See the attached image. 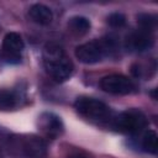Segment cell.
Here are the masks:
<instances>
[{
	"label": "cell",
	"mask_w": 158,
	"mask_h": 158,
	"mask_svg": "<svg viewBox=\"0 0 158 158\" xmlns=\"http://www.w3.org/2000/svg\"><path fill=\"white\" fill-rule=\"evenodd\" d=\"M21 149L27 158H44L47 154L46 142L36 136L25 137L21 142Z\"/></svg>",
	"instance_id": "cell-6"
},
{
	"label": "cell",
	"mask_w": 158,
	"mask_h": 158,
	"mask_svg": "<svg viewBox=\"0 0 158 158\" xmlns=\"http://www.w3.org/2000/svg\"><path fill=\"white\" fill-rule=\"evenodd\" d=\"M28 15L31 17V20L38 25H42V26H46V25H49L53 20V12L52 10L43 5V4H35L30 7L28 10Z\"/></svg>",
	"instance_id": "cell-10"
},
{
	"label": "cell",
	"mask_w": 158,
	"mask_h": 158,
	"mask_svg": "<svg viewBox=\"0 0 158 158\" xmlns=\"http://www.w3.org/2000/svg\"><path fill=\"white\" fill-rule=\"evenodd\" d=\"M43 64L48 75L58 81H65L73 73L74 65L64 49L54 42H49L43 48Z\"/></svg>",
	"instance_id": "cell-1"
},
{
	"label": "cell",
	"mask_w": 158,
	"mask_h": 158,
	"mask_svg": "<svg viewBox=\"0 0 158 158\" xmlns=\"http://www.w3.org/2000/svg\"><path fill=\"white\" fill-rule=\"evenodd\" d=\"M40 127L49 137L59 136L64 128L62 120L52 112H43L40 116Z\"/></svg>",
	"instance_id": "cell-9"
},
{
	"label": "cell",
	"mask_w": 158,
	"mask_h": 158,
	"mask_svg": "<svg viewBox=\"0 0 158 158\" xmlns=\"http://www.w3.org/2000/svg\"><path fill=\"white\" fill-rule=\"evenodd\" d=\"M25 44L21 38V36L16 32H10L4 37L2 41V49L5 53V57L7 60H19L21 57V52L23 49Z\"/></svg>",
	"instance_id": "cell-7"
},
{
	"label": "cell",
	"mask_w": 158,
	"mask_h": 158,
	"mask_svg": "<svg viewBox=\"0 0 158 158\" xmlns=\"http://www.w3.org/2000/svg\"><path fill=\"white\" fill-rule=\"evenodd\" d=\"M107 23L111 26V27H122L125 23H126V17L121 12H114L111 14L109 17H107Z\"/></svg>",
	"instance_id": "cell-15"
},
{
	"label": "cell",
	"mask_w": 158,
	"mask_h": 158,
	"mask_svg": "<svg viewBox=\"0 0 158 158\" xmlns=\"http://www.w3.org/2000/svg\"><path fill=\"white\" fill-rule=\"evenodd\" d=\"M105 54H107V51H106V47L102 40L83 43L78 46L75 49L77 58L81 63H85V64H93V63L100 62Z\"/></svg>",
	"instance_id": "cell-5"
},
{
	"label": "cell",
	"mask_w": 158,
	"mask_h": 158,
	"mask_svg": "<svg viewBox=\"0 0 158 158\" xmlns=\"http://www.w3.org/2000/svg\"><path fill=\"white\" fill-rule=\"evenodd\" d=\"M100 88L110 94L127 95L136 91V84L127 77L120 74L106 75L100 80Z\"/></svg>",
	"instance_id": "cell-4"
},
{
	"label": "cell",
	"mask_w": 158,
	"mask_h": 158,
	"mask_svg": "<svg viewBox=\"0 0 158 158\" xmlns=\"http://www.w3.org/2000/svg\"><path fill=\"white\" fill-rule=\"evenodd\" d=\"M69 31L75 36H83L90 30V21L84 16H74L68 21Z\"/></svg>",
	"instance_id": "cell-12"
},
{
	"label": "cell",
	"mask_w": 158,
	"mask_h": 158,
	"mask_svg": "<svg viewBox=\"0 0 158 158\" xmlns=\"http://www.w3.org/2000/svg\"><path fill=\"white\" fill-rule=\"evenodd\" d=\"M146 126V116L136 109L123 111L116 118H114V127L125 133H138Z\"/></svg>",
	"instance_id": "cell-3"
},
{
	"label": "cell",
	"mask_w": 158,
	"mask_h": 158,
	"mask_svg": "<svg viewBox=\"0 0 158 158\" xmlns=\"http://www.w3.org/2000/svg\"><path fill=\"white\" fill-rule=\"evenodd\" d=\"M137 23L139 25L141 30L151 32L153 28H156L157 20H156V16H153L151 14H141L137 17Z\"/></svg>",
	"instance_id": "cell-14"
},
{
	"label": "cell",
	"mask_w": 158,
	"mask_h": 158,
	"mask_svg": "<svg viewBox=\"0 0 158 158\" xmlns=\"http://www.w3.org/2000/svg\"><path fill=\"white\" fill-rule=\"evenodd\" d=\"M152 44H153V37L151 36V32L143 30H138L136 32L130 33L126 40V47L133 52L147 51L152 47Z\"/></svg>",
	"instance_id": "cell-8"
},
{
	"label": "cell",
	"mask_w": 158,
	"mask_h": 158,
	"mask_svg": "<svg viewBox=\"0 0 158 158\" xmlns=\"http://www.w3.org/2000/svg\"><path fill=\"white\" fill-rule=\"evenodd\" d=\"M142 148L148 152V153H156L157 152V147H158V143H157V133L152 130H148L143 137H142Z\"/></svg>",
	"instance_id": "cell-13"
},
{
	"label": "cell",
	"mask_w": 158,
	"mask_h": 158,
	"mask_svg": "<svg viewBox=\"0 0 158 158\" xmlns=\"http://www.w3.org/2000/svg\"><path fill=\"white\" fill-rule=\"evenodd\" d=\"M20 96L14 90L0 89V111H9L19 105Z\"/></svg>",
	"instance_id": "cell-11"
},
{
	"label": "cell",
	"mask_w": 158,
	"mask_h": 158,
	"mask_svg": "<svg viewBox=\"0 0 158 158\" xmlns=\"http://www.w3.org/2000/svg\"><path fill=\"white\" fill-rule=\"evenodd\" d=\"M75 109L81 116L93 121H106L111 118L110 107L93 98H79L75 101Z\"/></svg>",
	"instance_id": "cell-2"
},
{
	"label": "cell",
	"mask_w": 158,
	"mask_h": 158,
	"mask_svg": "<svg viewBox=\"0 0 158 158\" xmlns=\"http://www.w3.org/2000/svg\"><path fill=\"white\" fill-rule=\"evenodd\" d=\"M68 158H91V157L81 149H74L68 154Z\"/></svg>",
	"instance_id": "cell-16"
}]
</instances>
